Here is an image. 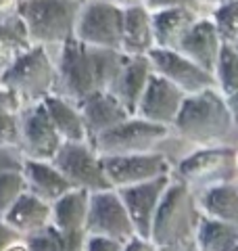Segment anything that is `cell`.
Returning a JSON list of instances; mask_svg holds the SVG:
<instances>
[{
    "instance_id": "cell-1",
    "label": "cell",
    "mask_w": 238,
    "mask_h": 251,
    "mask_svg": "<svg viewBox=\"0 0 238 251\" xmlns=\"http://www.w3.org/2000/svg\"><path fill=\"white\" fill-rule=\"evenodd\" d=\"M123 61L125 54L121 50L96 49L77 38H69L59 46V57L54 61V94L79 103L96 90H111Z\"/></svg>"
},
{
    "instance_id": "cell-2",
    "label": "cell",
    "mask_w": 238,
    "mask_h": 251,
    "mask_svg": "<svg viewBox=\"0 0 238 251\" xmlns=\"http://www.w3.org/2000/svg\"><path fill=\"white\" fill-rule=\"evenodd\" d=\"M171 130H176L180 138L196 149L226 145V138L234 130L226 97L217 88L188 94L173 120Z\"/></svg>"
},
{
    "instance_id": "cell-3",
    "label": "cell",
    "mask_w": 238,
    "mask_h": 251,
    "mask_svg": "<svg viewBox=\"0 0 238 251\" xmlns=\"http://www.w3.org/2000/svg\"><path fill=\"white\" fill-rule=\"evenodd\" d=\"M198 222H201V211L196 205L194 191H190L180 180L171 178L157 207L148 239L159 249L188 245V243H194Z\"/></svg>"
},
{
    "instance_id": "cell-4",
    "label": "cell",
    "mask_w": 238,
    "mask_h": 251,
    "mask_svg": "<svg viewBox=\"0 0 238 251\" xmlns=\"http://www.w3.org/2000/svg\"><path fill=\"white\" fill-rule=\"evenodd\" d=\"M82 4L79 0H17L15 17L23 25L29 44L48 49L73 38Z\"/></svg>"
},
{
    "instance_id": "cell-5",
    "label": "cell",
    "mask_w": 238,
    "mask_h": 251,
    "mask_svg": "<svg viewBox=\"0 0 238 251\" xmlns=\"http://www.w3.org/2000/svg\"><path fill=\"white\" fill-rule=\"evenodd\" d=\"M57 69L46 46L29 44L0 74V86L13 90L25 105L40 103L54 92Z\"/></svg>"
},
{
    "instance_id": "cell-6",
    "label": "cell",
    "mask_w": 238,
    "mask_h": 251,
    "mask_svg": "<svg viewBox=\"0 0 238 251\" xmlns=\"http://www.w3.org/2000/svg\"><path fill=\"white\" fill-rule=\"evenodd\" d=\"M171 178L180 180L182 184H186L194 193L209 186L236 182V149L230 145L196 149V151L178 161V166L171 170Z\"/></svg>"
},
{
    "instance_id": "cell-7",
    "label": "cell",
    "mask_w": 238,
    "mask_h": 251,
    "mask_svg": "<svg viewBox=\"0 0 238 251\" xmlns=\"http://www.w3.org/2000/svg\"><path fill=\"white\" fill-rule=\"evenodd\" d=\"M171 134V128L142 120L138 115H130L121 124L109 128L100 136L90 140L92 149L100 157H117V155H136V153H153L159 145L165 143Z\"/></svg>"
},
{
    "instance_id": "cell-8",
    "label": "cell",
    "mask_w": 238,
    "mask_h": 251,
    "mask_svg": "<svg viewBox=\"0 0 238 251\" xmlns=\"http://www.w3.org/2000/svg\"><path fill=\"white\" fill-rule=\"evenodd\" d=\"M123 27V6L109 0H86L79 9L73 38L96 49L119 50Z\"/></svg>"
},
{
    "instance_id": "cell-9",
    "label": "cell",
    "mask_w": 238,
    "mask_h": 251,
    "mask_svg": "<svg viewBox=\"0 0 238 251\" xmlns=\"http://www.w3.org/2000/svg\"><path fill=\"white\" fill-rule=\"evenodd\" d=\"M52 163L67 178L71 188H79L90 195L111 188L102 157L94 151L90 143H63Z\"/></svg>"
},
{
    "instance_id": "cell-10",
    "label": "cell",
    "mask_w": 238,
    "mask_h": 251,
    "mask_svg": "<svg viewBox=\"0 0 238 251\" xmlns=\"http://www.w3.org/2000/svg\"><path fill=\"white\" fill-rule=\"evenodd\" d=\"M102 166H105V174L109 178L111 188H115V191L144 184L163 176H171L173 170L169 159L159 151L102 157Z\"/></svg>"
},
{
    "instance_id": "cell-11",
    "label": "cell",
    "mask_w": 238,
    "mask_h": 251,
    "mask_svg": "<svg viewBox=\"0 0 238 251\" xmlns=\"http://www.w3.org/2000/svg\"><path fill=\"white\" fill-rule=\"evenodd\" d=\"M84 230L86 234L115 239L119 243H125L128 239L136 237L130 216L125 211V205L115 188H107V191H98L90 195Z\"/></svg>"
},
{
    "instance_id": "cell-12",
    "label": "cell",
    "mask_w": 238,
    "mask_h": 251,
    "mask_svg": "<svg viewBox=\"0 0 238 251\" xmlns=\"http://www.w3.org/2000/svg\"><path fill=\"white\" fill-rule=\"evenodd\" d=\"M61 147L63 138L46 115L42 100L23 109L19 132V155L23 159L52 161Z\"/></svg>"
},
{
    "instance_id": "cell-13",
    "label": "cell",
    "mask_w": 238,
    "mask_h": 251,
    "mask_svg": "<svg viewBox=\"0 0 238 251\" xmlns=\"http://www.w3.org/2000/svg\"><path fill=\"white\" fill-rule=\"evenodd\" d=\"M150 67L157 75L165 77L171 82L176 88H180L186 94H196L207 88H215V77L213 74L205 72L203 67H198L188 57H184L178 50H167V49H153L148 54Z\"/></svg>"
},
{
    "instance_id": "cell-14",
    "label": "cell",
    "mask_w": 238,
    "mask_h": 251,
    "mask_svg": "<svg viewBox=\"0 0 238 251\" xmlns=\"http://www.w3.org/2000/svg\"><path fill=\"white\" fill-rule=\"evenodd\" d=\"M169 182H171V176H163L144 184H136V186L117 191L125 205V211L130 216V222L136 237H142V239L150 237V226H153L157 207L161 203L163 193L169 186Z\"/></svg>"
},
{
    "instance_id": "cell-15",
    "label": "cell",
    "mask_w": 238,
    "mask_h": 251,
    "mask_svg": "<svg viewBox=\"0 0 238 251\" xmlns=\"http://www.w3.org/2000/svg\"><path fill=\"white\" fill-rule=\"evenodd\" d=\"M184 99H186V94L180 88H176L171 82H167L165 77L157 75L153 72V75L146 82L144 92H142V97L138 100V107L134 115L142 117V120H148L153 124H159V126H165V128H171Z\"/></svg>"
},
{
    "instance_id": "cell-16",
    "label": "cell",
    "mask_w": 238,
    "mask_h": 251,
    "mask_svg": "<svg viewBox=\"0 0 238 251\" xmlns=\"http://www.w3.org/2000/svg\"><path fill=\"white\" fill-rule=\"evenodd\" d=\"M75 105L84 117L88 140H94L96 136H100L102 132H107L109 128L121 124L123 120H128L132 115L128 109L117 100L115 94L109 90H96V92L88 94V97H84Z\"/></svg>"
},
{
    "instance_id": "cell-17",
    "label": "cell",
    "mask_w": 238,
    "mask_h": 251,
    "mask_svg": "<svg viewBox=\"0 0 238 251\" xmlns=\"http://www.w3.org/2000/svg\"><path fill=\"white\" fill-rule=\"evenodd\" d=\"M221 44L224 42H221L211 17L209 15H201L192 23V27L184 34L176 50L182 52L184 57H188L192 63H196L198 67H203L205 72L213 74Z\"/></svg>"
},
{
    "instance_id": "cell-18",
    "label": "cell",
    "mask_w": 238,
    "mask_h": 251,
    "mask_svg": "<svg viewBox=\"0 0 238 251\" xmlns=\"http://www.w3.org/2000/svg\"><path fill=\"white\" fill-rule=\"evenodd\" d=\"M150 75H153V67L146 54H130V57L125 54V61L109 92H113L119 103L134 115Z\"/></svg>"
},
{
    "instance_id": "cell-19",
    "label": "cell",
    "mask_w": 238,
    "mask_h": 251,
    "mask_svg": "<svg viewBox=\"0 0 238 251\" xmlns=\"http://www.w3.org/2000/svg\"><path fill=\"white\" fill-rule=\"evenodd\" d=\"M0 220L21 239L34 237L50 226V203L31 193H23Z\"/></svg>"
},
{
    "instance_id": "cell-20",
    "label": "cell",
    "mask_w": 238,
    "mask_h": 251,
    "mask_svg": "<svg viewBox=\"0 0 238 251\" xmlns=\"http://www.w3.org/2000/svg\"><path fill=\"white\" fill-rule=\"evenodd\" d=\"M21 174L25 178L27 193L36 195L46 203L57 201L67 191H71V184L67 178L61 174L59 168L52 161H34V159H23Z\"/></svg>"
},
{
    "instance_id": "cell-21",
    "label": "cell",
    "mask_w": 238,
    "mask_h": 251,
    "mask_svg": "<svg viewBox=\"0 0 238 251\" xmlns=\"http://www.w3.org/2000/svg\"><path fill=\"white\" fill-rule=\"evenodd\" d=\"M155 49L153 36V17L144 4L123 6V27H121V46L123 54H148Z\"/></svg>"
},
{
    "instance_id": "cell-22",
    "label": "cell",
    "mask_w": 238,
    "mask_h": 251,
    "mask_svg": "<svg viewBox=\"0 0 238 251\" xmlns=\"http://www.w3.org/2000/svg\"><path fill=\"white\" fill-rule=\"evenodd\" d=\"M42 105L46 109L48 120L54 126V130L63 138V143H90L88 132H86V126H84V117L75 103H71L65 97L52 92L42 99Z\"/></svg>"
},
{
    "instance_id": "cell-23",
    "label": "cell",
    "mask_w": 238,
    "mask_h": 251,
    "mask_svg": "<svg viewBox=\"0 0 238 251\" xmlns=\"http://www.w3.org/2000/svg\"><path fill=\"white\" fill-rule=\"evenodd\" d=\"M196 195V205L203 218L238 226V184H217L209 186Z\"/></svg>"
},
{
    "instance_id": "cell-24",
    "label": "cell",
    "mask_w": 238,
    "mask_h": 251,
    "mask_svg": "<svg viewBox=\"0 0 238 251\" xmlns=\"http://www.w3.org/2000/svg\"><path fill=\"white\" fill-rule=\"evenodd\" d=\"M150 17H153L155 49L176 50L184 34L201 17V13L188 11V9H165V11L150 13Z\"/></svg>"
},
{
    "instance_id": "cell-25",
    "label": "cell",
    "mask_w": 238,
    "mask_h": 251,
    "mask_svg": "<svg viewBox=\"0 0 238 251\" xmlns=\"http://www.w3.org/2000/svg\"><path fill=\"white\" fill-rule=\"evenodd\" d=\"M90 193L71 188L50 205V226L61 232H86Z\"/></svg>"
},
{
    "instance_id": "cell-26",
    "label": "cell",
    "mask_w": 238,
    "mask_h": 251,
    "mask_svg": "<svg viewBox=\"0 0 238 251\" xmlns=\"http://www.w3.org/2000/svg\"><path fill=\"white\" fill-rule=\"evenodd\" d=\"M27 105L13 90L0 86V147L19 151L21 115Z\"/></svg>"
},
{
    "instance_id": "cell-27",
    "label": "cell",
    "mask_w": 238,
    "mask_h": 251,
    "mask_svg": "<svg viewBox=\"0 0 238 251\" xmlns=\"http://www.w3.org/2000/svg\"><path fill=\"white\" fill-rule=\"evenodd\" d=\"M236 243L238 226L201 216V222L194 232V245L198 251H230Z\"/></svg>"
},
{
    "instance_id": "cell-28",
    "label": "cell",
    "mask_w": 238,
    "mask_h": 251,
    "mask_svg": "<svg viewBox=\"0 0 238 251\" xmlns=\"http://www.w3.org/2000/svg\"><path fill=\"white\" fill-rule=\"evenodd\" d=\"M84 241L86 232H61L52 226L25 239L29 251H84Z\"/></svg>"
},
{
    "instance_id": "cell-29",
    "label": "cell",
    "mask_w": 238,
    "mask_h": 251,
    "mask_svg": "<svg viewBox=\"0 0 238 251\" xmlns=\"http://www.w3.org/2000/svg\"><path fill=\"white\" fill-rule=\"evenodd\" d=\"M29 46L23 25L17 17L0 21V74L11 65V61Z\"/></svg>"
},
{
    "instance_id": "cell-30",
    "label": "cell",
    "mask_w": 238,
    "mask_h": 251,
    "mask_svg": "<svg viewBox=\"0 0 238 251\" xmlns=\"http://www.w3.org/2000/svg\"><path fill=\"white\" fill-rule=\"evenodd\" d=\"M213 77H215V88L224 97L238 90V49L230 44H221Z\"/></svg>"
},
{
    "instance_id": "cell-31",
    "label": "cell",
    "mask_w": 238,
    "mask_h": 251,
    "mask_svg": "<svg viewBox=\"0 0 238 251\" xmlns=\"http://www.w3.org/2000/svg\"><path fill=\"white\" fill-rule=\"evenodd\" d=\"M209 17L215 25L224 44L238 49V0H228L209 11Z\"/></svg>"
},
{
    "instance_id": "cell-32",
    "label": "cell",
    "mask_w": 238,
    "mask_h": 251,
    "mask_svg": "<svg viewBox=\"0 0 238 251\" xmlns=\"http://www.w3.org/2000/svg\"><path fill=\"white\" fill-rule=\"evenodd\" d=\"M23 193H27V184H25V178H23L21 170L0 172V218L9 211V207Z\"/></svg>"
},
{
    "instance_id": "cell-33",
    "label": "cell",
    "mask_w": 238,
    "mask_h": 251,
    "mask_svg": "<svg viewBox=\"0 0 238 251\" xmlns=\"http://www.w3.org/2000/svg\"><path fill=\"white\" fill-rule=\"evenodd\" d=\"M144 6L150 13L165 11V9H188V11L201 13V9H203L201 0H146Z\"/></svg>"
},
{
    "instance_id": "cell-34",
    "label": "cell",
    "mask_w": 238,
    "mask_h": 251,
    "mask_svg": "<svg viewBox=\"0 0 238 251\" xmlns=\"http://www.w3.org/2000/svg\"><path fill=\"white\" fill-rule=\"evenodd\" d=\"M123 243L107 237H94V234H86L84 251H121Z\"/></svg>"
},
{
    "instance_id": "cell-35",
    "label": "cell",
    "mask_w": 238,
    "mask_h": 251,
    "mask_svg": "<svg viewBox=\"0 0 238 251\" xmlns=\"http://www.w3.org/2000/svg\"><path fill=\"white\" fill-rule=\"evenodd\" d=\"M21 166H23V157L19 155V151H15V149H6V147H0V172L21 170Z\"/></svg>"
},
{
    "instance_id": "cell-36",
    "label": "cell",
    "mask_w": 238,
    "mask_h": 251,
    "mask_svg": "<svg viewBox=\"0 0 238 251\" xmlns=\"http://www.w3.org/2000/svg\"><path fill=\"white\" fill-rule=\"evenodd\" d=\"M121 251H159V247L155 245L150 239H142V237H132L123 243Z\"/></svg>"
},
{
    "instance_id": "cell-37",
    "label": "cell",
    "mask_w": 238,
    "mask_h": 251,
    "mask_svg": "<svg viewBox=\"0 0 238 251\" xmlns=\"http://www.w3.org/2000/svg\"><path fill=\"white\" fill-rule=\"evenodd\" d=\"M17 239H21L19 234H17V232H13L9 226H6L2 220H0V251H4L13 241H17Z\"/></svg>"
},
{
    "instance_id": "cell-38",
    "label": "cell",
    "mask_w": 238,
    "mask_h": 251,
    "mask_svg": "<svg viewBox=\"0 0 238 251\" xmlns=\"http://www.w3.org/2000/svg\"><path fill=\"white\" fill-rule=\"evenodd\" d=\"M226 105H228V111H230V117H232L234 128H238V90H234L232 94H228Z\"/></svg>"
},
{
    "instance_id": "cell-39",
    "label": "cell",
    "mask_w": 238,
    "mask_h": 251,
    "mask_svg": "<svg viewBox=\"0 0 238 251\" xmlns=\"http://www.w3.org/2000/svg\"><path fill=\"white\" fill-rule=\"evenodd\" d=\"M15 6H17V0H0V21L15 17Z\"/></svg>"
},
{
    "instance_id": "cell-40",
    "label": "cell",
    "mask_w": 238,
    "mask_h": 251,
    "mask_svg": "<svg viewBox=\"0 0 238 251\" xmlns=\"http://www.w3.org/2000/svg\"><path fill=\"white\" fill-rule=\"evenodd\" d=\"M4 251H29V247H27L25 239H17V241H13Z\"/></svg>"
},
{
    "instance_id": "cell-41",
    "label": "cell",
    "mask_w": 238,
    "mask_h": 251,
    "mask_svg": "<svg viewBox=\"0 0 238 251\" xmlns=\"http://www.w3.org/2000/svg\"><path fill=\"white\" fill-rule=\"evenodd\" d=\"M159 251H198L194 243H188V245H182V247H169V249H159Z\"/></svg>"
},
{
    "instance_id": "cell-42",
    "label": "cell",
    "mask_w": 238,
    "mask_h": 251,
    "mask_svg": "<svg viewBox=\"0 0 238 251\" xmlns=\"http://www.w3.org/2000/svg\"><path fill=\"white\" fill-rule=\"evenodd\" d=\"M119 6H134V4H144L146 0H115Z\"/></svg>"
},
{
    "instance_id": "cell-43",
    "label": "cell",
    "mask_w": 238,
    "mask_h": 251,
    "mask_svg": "<svg viewBox=\"0 0 238 251\" xmlns=\"http://www.w3.org/2000/svg\"><path fill=\"white\" fill-rule=\"evenodd\" d=\"M224 2H228V0H201V4H203V6H209V11L213 9V6L224 4Z\"/></svg>"
},
{
    "instance_id": "cell-44",
    "label": "cell",
    "mask_w": 238,
    "mask_h": 251,
    "mask_svg": "<svg viewBox=\"0 0 238 251\" xmlns=\"http://www.w3.org/2000/svg\"><path fill=\"white\" fill-rule=\"evenodd\" d=\"M230 251H238V243H236V245H234L232 249H230Z\"/></svg>"
},
{
    "instance_id": "cell-45",
    "label": "cell",
    "mask_w": 238,
    "mask_h": 251,
    "mask_svg": "<svg viewBox=\"0 0 238 251\" xmlns=\"http://www.w3.org/2000/svg\"><path fill=\"white\" fill-rule=\"evenodd\" d=\"M236 163H238V149H236Z\"/></svg>"
},
{
    "instance_id": "cell-46",
    "label": "cell",
    "mask_w": 238,
    "mask_h": 251,
    "mask_svg": "<svg viewBox=\"0 0 238 251\" xmlns=\"http://www.w3.org/2000/svg\"><path fill=\"white\" fill-rule=\"evenodd\" d=\"M109 2H115V0H109Z\"/></svg>"
},
{
    "instance_id": "cell-47",
    "label": "cell",
    "mask_w": 238,
    "mask_h": 251,
    "mask_svg": "<svg viewBox=\"0 0 238 251\" xmlns=\"http://www.w3.org/2000/svg\"><path fill=\"white\" fill-rule=\"evenodd\" d=\"M79 2H86V0H79Z\"/></svg>"
}]
</instances>
